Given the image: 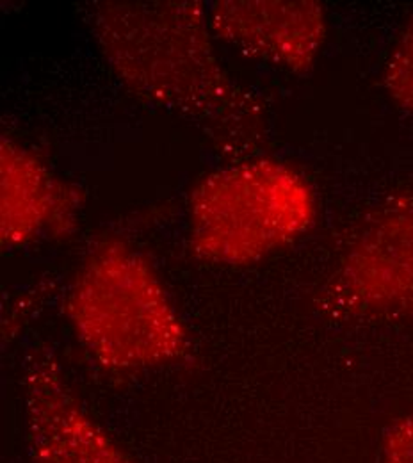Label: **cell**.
Wrapping results in <instances>:
<instances>
[{"label":"cell","mask_w":413,"mask_h":463,"mask_svg":"<svg viewBox=\"0 0 413 463\" xmlns=\"http://www.w3.org/2000/svg\"><path fill=\"white\" fill-rule=\"evenodd\" d=\"M88 13L102 56L136 97L192 119L229 152L260 137V106L223 66L203 2L102 0Z\"/></svg>","instance_id":"1"},{"label":"cell","mask_w":413,"mask_h":463,"mask_svg":"<svg viewBox=\"0 0 413 463\" xmlns=\"http://www.w3.org/2000/svg\"><path fill=\"white\" fill-rule=\"evenodd\" d=\"M80 347L102 371L130 376L182 360L191 337L154 264L119 237L99 239L64 296Z\"/></svg>","instance_id":"2"},{"label":"cell","mask_w":413,"mask_h":463,"mask_svg":"<svg viewBox=\"0 0 413 463\" xmlns=\"http://www.w3.org/2000/svg\"><path fill=\"white\" fill-rule=\"evenodd\" d=\"M310 182L277 157H248L200 178L187 203L189 246L209 264L244 268L293 246L314 229Z\"/></svg>","instance_id":"3"},{"label":"cell","mask_w":413,"mask_h":463,"mask_svg":"<svg viewBox=\"0 0 413 463\" xmlns=\"http://www.w3.org/2000/svg\"><path fill=\"white\" fill-rule=\"evenodd\" d=\"M323 308L350 319H413V185L358 225L323 290Z\"/></svg>","instance_id":"4"},{"label":"cell","mask_w":413,"mask_h":463,"mask_svg":"<svg viewBox=\"0 0 413 463\" xmlns=\"http://www.w3.org/2000/svg\"><path fill=\"white\" fill-rule=\"evenodd\" d=\"M31 463H136L70 387L47 347L33 351L22 376Z\"/></svg>","instance_id":"5"},{"label":"cell","mask_w":413,"mask_h":463,"mask_svg":"<svg viewBox=\"0 0 413 463\" xmlns=\"http://www.w3.org/2000/svg\"><path fill=\"white\" fill-rule=\"evenodd\" d=\"M207 14L218 40L293 73L315 64L328 36L326 9L315 0H216Z\"/></svg>","instance_id":"6"},{"label":"cell","mask_w":413,"mask_h":463,"mask_svg":"<svg viewBox=\"0 0 413 463\" xmlns=\"http://www.w3.org/2000/svg\"><path fill=\"white\" fill-rule=\"evenodd\" d=\"M82 194L29 146L0 139V242L16 250L77 229Z\"/></svg>","instance_id":"7"},{"label":"cell","mask_w":413,"mask_h":463,"mask_svg":"<svg viewBox=\"0 0 413 463\" xmlns=\"http://www.w3.org/2000/svg\"><path fill=\"white\" fill-rule=\"evenodd\" d=\"M383 86L401 109L413 115V16L385 59Z\"/></svg>","instance_id":"8"},{"label":"cell","mask_w":413,"mask_h":463,"mask_svg":"<svg viewBox=\"0 0 413 463\" xmlns=\"http://www.w3.org/2000/svg\"><path fill=\"white\" fill-rule=\"evenodd\" d=\"M380 463H413V413L398 419L385 433Z\"/></svg>","instance_id":"9"}]
</instances>
